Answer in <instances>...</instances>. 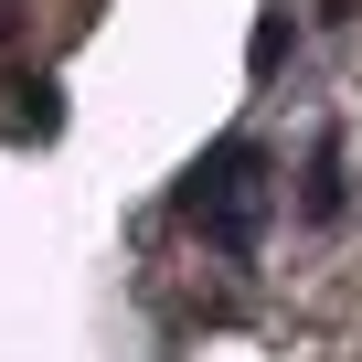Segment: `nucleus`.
Segmentation results:
<instances>
[{"label": "nucleus", "instance_id": "nucleus-4", "mask_svg": "<svg viewBox=\"0 0 362 362\" xmlns=\"http://www.w3.org/2000/svg\"><path fill=\"white\" fill-rule=\"evenodd\" d=\"M277 54H288V0H277V11H267V22H256V54H245V64H256V86H267V75H277Z\"/></svg>", "mask_w": 362, "mask_h": 362}, {"label": "nucleus", "instance_id": "nucleus-3", "mask_svg": "<svg viewBox=\"0 0 362 362\" xmlns=\"http://www.w3.org/2000/svg\"><path fill=\"white\" fill-rule=\"evenodd\" d=\"M54 128H64V86L54 75H11V86H0V139H33L43 149Z\"/></svg>", "mask_w": 362, "mask_h": 362}, {"label": "nucleus", "instance_id": "nucleus-2", "mask_svg": "<svg viewBox=\"0 0 362 362\" xmlns=\"http://www.w3.org/2000/svg\"><path fill=\"white\" fill-rule=\"evenodd\" d=\"M341 214H351V170H341V128H320L298 160V224H341Z\"/></svg>", "mask_w": 362, "mask_h": 362}, {"label": "nucleus", "instance_id": "nucleus-1", "mask_svg": "<svg viewBox=\"0 0 362 362\" xmlns=\"http://www.w3.org/2000/svg\"><path fill=\"white\" fill-rule=\"evenodd\" d=\"M267 170H277V160H267V139H245V128H235V139H214L192 170H181L170 214L192 224L224 267H245V256H256V235H267Z\"/></svg>", "mask_w": 362, "mask_h": 362}, {"label": "nucleus", "instance_id": "nucleus-5", "mask_svg": "<svg viewBox=\"0 0 362 362\" xmlns=\"http://www.w3.org/2000/svg\"><path fill=\"white\" fill-rule=\"evenodd\" d=\"M11 22H22V11H11V0H0V33H11Z\"/></svg>", "mask_w": 362, "mask_h": 362}]
</instances>
